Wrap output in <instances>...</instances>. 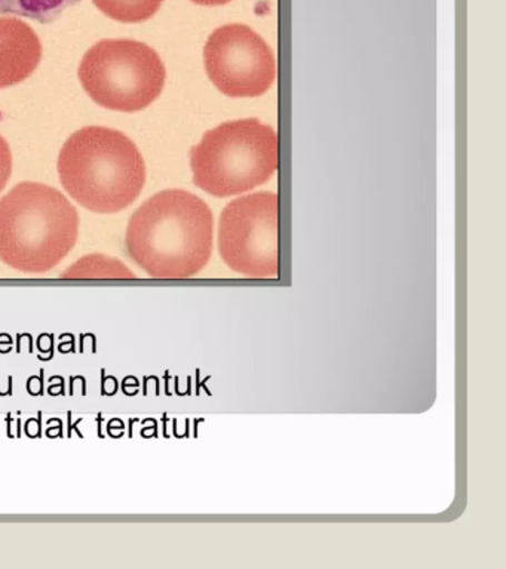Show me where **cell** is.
<instances>
[{"label":"cell","instance_id":"cell-1","mask_svg":"<svg viewBox=\"0 0 506 569\" xmlns=\"http://www.w3.org/2000/svg\"><path fill=\"white\" fill-rule=\"evenodd\" d=\"M212 226L211 209L198 196L163 190L132 213L127 252L150 278L189 279L210 261Z\"/></svg>","mask_w":506,"mask_h":569},{"label":"cell","instance_id":"cell-2","mask_svg":"<svg viewBox=\"0 0 506 569\" xmlns=\"http://www.w3.org/2000/svg\"><path fill=\"white\" fill-rule=\"evenodd\" d=\"M61 184L83 208L117 213L130 207L146 182L143 156L130 138L105 127L79 129L59 156Z\"/></svg>","mask_w":506,"mask_h":569},{"label":"cell","instance_id":"cell-3","mask_svg":"<svg viewBox=\"0 0 506 569\" xmlns=\"http://www.w3.org/2000/svg\"><path fill=\"white\" fill-rule=\"evenodd\" d=\"M79 217L61 191L20 182L0 199V260L23 273H47L77 244Z\"/></svg>","mask_w":506,"mask_h":569},{"label":"cell","instance_id":"cell-4","mask_svg":"<svg viewBox=\"0 0 506 569\" xmlns=\"http://www.w3.org/2000/svg\"><path fill=\"white\" fill-rule=\"evenodd\" d=\"M190 167L195 184L207 193L241 194L277 172V132L257 119L221 123L190 150Z\"/></svg>","mask_w":506,"mask_h":569},{"label":"cell","instance_id":"cell-5","mask_svg":"<svg viewBox=\"0 0 506 569\" xmlns=\"http://www.w3.org/2000/svg\"><path fill=\"white\" fill-rule=\"evenodd\" d=\"M78 74L92 101L126 113L152 104L167 78L158 52L131 39L100 40L83 56Z\"/></svg>","mask_w":506,"mask_h":569},{"label":"cell","instance_id":"cell-6","mask_svg":"<svg viewBox=\"0 0 506 569\" xmlns=\"http://www.w3.org/2000/svg\"><path fill=\"white\" fill-rule=\"evenodd\" d=\"M219 252L246 278H278V196L256 193L230 202L220 218Z\"/></svg>","mask_w":506,"mask_h":569},{"label":"cell","instance_id":"cell-7","mask_svg":"<svg viewBox=\"0 0 506 569\" xmlns=\"http://www.w3.org/2000/svg\"><path fill=\"white\" fill-rule=\"evenodd\" d=\"M204 64L225 96L259 97L272 87L277 62L265 40L250 27H220L207 40Z\"/></svg>","mask_w":506,"mask_h":569},{"label":"cell","instance_id":"cell-8","mask_svg":"<svg viewBox=\"0 0 506 569\" xmlns=\"http://www.w3.org/2000/svg\"><path fill=\"white\" fill-rule=\"evenodd\" d=\"M42 43L24 21L0 17V89L14 87L37 70Z\"/></svg>","mask_w":506,"mask_h":569},{"label":"cell","instance_id":"cell-9","mask_svg":"<svg viewBox=\"0 0 506 569\" xmlns=\"http://www.w3.org/2000/svg\"><path fill=\"white\" fill-rule=\"evenodd\" d=\"M79 0H0V13L30 18L42 24H50Z\"/></svg>","mask_w":506,"mask_h":569},{"label":"cell","instance_id":"cell-10","mask_svg":"<svg viewBox=\"0 0 506 569\" xmlns=\"http://www.w3.org/2000/svg\"><path fill=\"white\" fill-rule=\"evenodd\" d=\"M105 16L123 24L148 21L161 9L163 0H92Z\"/></svg>","mask_w":506,"mask_h":569},{"label":"cell","instance_id":"cell-11","mask_svg":"<svg viewBox=\"0 0 506 569\" xmlns=\"http://www.w3.org/2000/svg\"><path fill=\"white\" fill-rule=\"evenodd\" d=\"M63 278L75 279H131L136 278L127 266L115 258L103 256H90L79 260L77 264L66 270Z\"/></svg>","mask_w":506,"mask_h":569},{"label":"cell","instance_id":"cell-12","mask_svg":"<svg viewBox=\"0 0 506 569\" xmlns=\"http://www.w3.org/2000/svg\"><path fill=\"white\" fill-rule=\"evenodd\" d=\"M12 172V154L6 138L0 137V193L6 189Z\"/></svg>","mask_w":506,"mask_h":569},{"label":"cell","instance_id":"cell-13","mask_svg":"<svg viewBox=\"0 0 506 569\" xmlns=\"http://www.w3.org/2000/svg\"><path fill=\"white\" fill-rule=\"evenodd\" d=\"M194 3L204 4V7H219L230 2V0H192Z\"/></svg>","mask_w":506,"mask_h":569}]
</instances>
